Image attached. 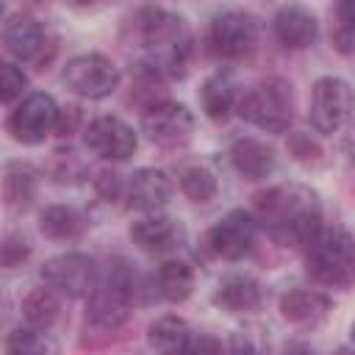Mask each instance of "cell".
I'll return each instance as SVG.
<instances>
[{"label": "cell", "instance_id": "cell-1", "mask_svg": "<svg viewBox=\"0 0 355 355\" xmlns=\"http://www.w3.org/2000/svg\"><path fill=\"white\" fill-rule=\"evenodd\" d=\"M252 214L272 239L291 247H305L322 227V200L305 183H283L255 194Z\"/></svg>", "mask_w": 355, "mask_h": 355}, {"label": "cell", "instance_id": "cell-2", "mask_svg": "<svg viewBox=\"0 0 355 355\" xmlns=\"http://www.w3.org/2000/svg\"><path fill=\"white\" fill-rule=\"evenodd\" d=\"M141 44L147 53V64L161 75L183 78L191 64L194 42L189 22L166 8H144L141 11Z\"/></svg>", "mask_w": 355, "mask_h": 355}, {"label": "cell", "instance_id": "cell-3", "mask_svg": "<svg viewBox=\"0 0 355 355\" xmlns=\"http://www.w3.org/2000/svg\"><path fill=\"white\" fill-rule=\"evenodd\" d=\"M305 250V272L324 288H349L355 283V236L347 227H319Z\"/></svg>", "mask_w": 355, "mask_h": 355}, {"label": "cell", "instance_id": "cell-4", "mask_svg": "<svg viewBox=\"0 0 355 355\" xmlns=\"http://www.w3.org/2000/svg\"><path fill=\"white\" fill-rule=\"evenodd\" d=\"M136 272L128 261H114L108 277L86 297V319L100 330H116L128 322L130 305L136 300Z\"/></svg>", "mask_w": 355, "mask_h": 355}, {"label": "cell", "instance_id": "cell-5", "mask_svg": "<svg viewBox=\"0 0 355 355\" xmlns=\"http://www.w3.org/2000/svg\"><path fill=\"white\" fill-rule=\"evenodd\" d=\"M239 116L266 133L288 130L294 119V94L283 78H266L239 97Z\"/></svg>", "mask_w": 355, "mask_h": 355}, {"label": "cell", "instance_id": "cell-6", "mask_svg": "<svg viewBox=\"0 0 355 355\" xmlns=\"http://www.w3.org/2000/svg\"><path fill=\"white\" fill-rule=\"evenodd\" d=\"M261 36L258 17L241 8L219 11L208 25V47L222 61H241L247 58Z\"/></svg>", "mask_w": 355, "mask_h": 355}, {"label": "cell", "instance_id": "cell-7", "mask_svg": "<svg viewBox=\"0 0 355 355\" xmlns=\"http://www.w3.org/2000/svg\"><path fill=\"white\" fill-rule=\"evenodd\" d=\"M61 80L72 94H78L83 100H105L119 89L122 75H119V67L108 55L80 53L67 61Z\"/></svg>", "mask_w": 355, "mask_h": 355}, {"label": "cell", "instance_id": "cell-8", "mask_svg": "<svg viewBox=\"0 0 355 355\" xmlns=\"http://www.w3.org/2000/svg\"><path fill=\"white\" fill-rule=\"evenodd\" d=\"M3 44L6 50L22 61V64H33V67H47L58 50L55 36L31 14L17 11L11 17H6L3 22Z\"/></svg>", "mask_w": 355, "mask_h": 355}, {"label": "cell", "instance_id": "cell-9", "mask_svg": "<svg viewBox=\"0 0 355 355\" xmlns=\"http://www.w3.org/2000/svg\"><path fill=\"white\" fill-rule=\"evenodd\" d=\"M355 114V89L336 75H322L311 89V122L322 136L338 133Z\"/></svg>", "mask_w": 355, "mask_h": 355}, {"label": "cell", "instance_id": "cell-10", "mask_svg": "<svg viewBox=\"0 0 355 355\" xmlns=\"http://www.w3.org/2000/svg\"><path fill=\"white\" fill-rule=\"evenodd\" d=\"M58 105L47 92H31L25 94L8 114V133L19 144H42L50 133H55Z\"/></svg>", "mask_w": 355, "mask_h": 355}, {"label": "cell", "instance_id": "cell-11", "mask_svg": "<svg viewBox=\"0 0 355 355\" xmlns=\"http://www.w3.org/2000/svg\"><path fill=\"white\" fill-rule=\"evenodd\" d=\"M258 219L252 211L233 208L227 211L208 233H205V247L211 255L225 258V261H241L244 255L252 252L255 239H258Z\"/></svg>", "mask_w": 355, "mask_h": 355}, {"label": "cell", "instance_id": "cell-12", "mask_svg": "<svg viewBox=\"0 0 355 355\" xmlns=\"http://www.w3.org/2000/svg\"><path fill=\"white\" fill-rule=\"evenodd\" d=\"M42 280L64 297L80 300L97 288V263L86 252H61L44 261Z\"/></svg>", "mask_w": 355, "mask_h": 355}, {"label": "cell", "instance_id": "cell-13", "mask_svg": "<svg viewBox=\"0 0 355 355\" xmlns=\"http://www.w3.org/2000/svg\"><path fill=\"white\" fill-rule=\"evenodd\" d=\"M141 130L158 147H180L194 133V114L183 103L158 100V103H153V105L144 108Z\"/></svg>", "mask_w": 355, "mask_h": 355}, {"label": "cell", "instance_id": "cell-14", "mask_svg": "<svg viewBox=\"0 0 355 355\" xmlns=\"http://www.w3.org/2000/svg\"><path fill=\"white\" fill-rule=\"evenodd\" d=\"M83 141L94 155H100L105 161H128L139 147L136 130L128 122H122L119 116L92 119L83 130Z\"/></svg>", "mask_w": 355, "mask_h": 355}, {"label": "cell", "instance_id": "cell-15", "mask_svg": "<svg viewBox=\"0 0 355 355\" xmlns=\"http://www.w3.org/2000/svg\"><path fill=\"white\" fill-rule=\"evenodd\" d=\"M172 197V180L164 169L155 166H141L128 175L125 180V205L141 214L161 211Z\"/></svg>", "mask_w": 355, "mask_h": 355}, {"label": "cell", "instance_id": "cell-16", "mask_svg": "<svg viewBox=\"0 0 355 355\" xmlns=\"http://www.w3.org/2000/svg\"><path fill=\"white\" fill-rule=\"evenodd\" d=\"M272 31L275 39L288 47V50H305L316 42L319 33V22L316 14L311 8H305L302 3H286L275 11L272 17Z\"/></svg>", "mask_w": 355, "mask_h": 355}, {"label": "cell", "instance_id": "cell-17", "mask_svg": "<svg viewBox=\"0 0 355 355\" xmlns=\"http://www.w3.org/2000/svg\"><path fill=\"white\" fill-rule=\"evenodd\" d=\"M130 239L144 252H169L180 247L183 241V225L175 216H166L161 211H150L130 225Z\"/></svg>", "mask_w": 355, "mask_h": 355}, {"label": "cell", "instance_id": "cell-18", "mask_svg": "<svg viewBox=\"0 0 355 355\" xmlns=\"http://www.w3.org/2000/svg\"><path fill=\"white\" fill-rule=\"evenodd\" d=\"M330 308H333L330 297L316 288H291L280 297V316L300 330L319 327L327 319Z\"/></svg>", "mask_w": 355, "mask_h": 355}, {"label": "cell", "instance_id": "cell-19", "mask_svg": "<svg viewBox=\"0 0 355 355\" xmlns=\"http://www.w3.org/2000/svg\"><path fill=\"white\" fill-rule=\"evenodd\" d=\"M211 300L216 308L227 313H250L263 302V288L252 275L230 272L216 283Z\"/></svg>", "mask_w": 355, "mask_h": 355}, {"label": "cell", "instance_id": "cell-20", "mask_svg": "<svg viewBox=\"0 0 355 355\" xmlns=\"http://www.w3.org/2000/svg\"><path fill=\"white\" fill-rule=\"evenodd\" d=\"M230 164L233 169L244 178V180H263L275 172L277 166V155L275 150L261 141V139H252V136H239L233 144H230Z\"/></svg>", "mask_w": 355, "mask_h": 355}, {"label": "cell", "instance_id": "cell-21", "mask_svg": "<svg viewBox=\"0 0 355 355\" xmlns=\"http://www.w3.org/2000/svg\"><path fill=\"white\" fill-rule=\"evenodd\" d=\"M200 105L211 122H225L233 108H239V86L230 72H214L200 89Z\"/></svg>", "mask_w": 355, "mask_h": 355}, {"label": "cell", "instance_id": "cell-22", "mask_svg": "<svg viewBox=\"0 0 355 355\" xmlns=\"http://www.w3.org/2000/svg\"><path fill=\"white\" fill-rule=\"evenodd\" d=\"M39 172L25 161H8L3 169V200L11 211H28L36 200Z\"/></svg>", "mask_w": 355, "mask_h": 355}, {"label": "cell", "instance_id": "cell-23", "mask_svg": "<svg viewBox=\"0 0 355 355\" xmlns=\"http://www.w3.org/2000/svg\"><path fill=\"white\" fill-rule=\"evenodd\" d=\"M86 227V219L72 205H47L39 214V233L50 241H75Z\"/></svg>", "mask_w": 355, "mask_h": 355}, {"label": "cell", "instance_id": "cell-24", "mask_svg": "<svg viewBox=\"0 0 355 355\" xmlns=\"http://www.w3.org/2000/svg\"><path fill=\"white\" fill-rule=\"evenodd\" d=\"M155 291L166 302H186L194 291V269L178 258L164 261L155 272Z\"/></svg>", "mask_w": 355, "mask_h": 355}, {"label": "cell", "instance_id": "cell-25", "mask_svg": "<svg viewBox=\"0 0 355 355\" xmlns=\"http://www.w3.org/2000/svg\"><path fill=\"white\" fill-rule=\"evenodd\" d=\"M61 291H55L53 286H39V288H31L25 297H22V319L36 327V330H50L55 322H58V313H61V300H58Z\"/></svg>", "mask_w": 355, "mask_h": 355}, {"label": "cell", "instance_id": "cell-26", "mask_svg": "<svg viewBox=\"0 0 355 355\" xmlns=\"http://www.w3.org/2000/svg\"><path fill=\"white\" fill-rule=\"evenodd\" d=\"M191 327L186 319L180 316H158L150 327H147V344L158 352H186L189 341H191Z\"/></svg>", "mask_w": 355, "mask_h": 355}, {"label": "cell", "instance_id": "cell-27", "mask_svg": "<svg viewBox=\"0 0 355 355\" xmlns=\"http://www.w3.org/2000/svg\"><path fill=\"white\" fill-rule=\"evenodd\" d=\"M44 175L53 180V183H61V186H75L80 180H86L89 175V166L83 161V155L72 147H58L50 153L47 164H44Z\"/></svg>", "mask_w": 355, "mask_h": 355}, {"label": "cell", "instance_id": "cell-28", "mask_svg": "<svg viewBox=\"0 0 355 355\" xmlns=\"http://www.w3.org/2000/svg\"><path fill=\"white\" fill-rule=\"evenodd\" d=\"M180 189H183V194H186L191 202L205 205V202H211V200L216 197L219 183H216V175H214L208 166L191 164V166H186V169L180 172Z\"/></svg>", "mask_w": 355, "mask_h": 355}, {"label": "cell", "instance_id": "cell-29", "mask_svg": "<svg viewBox=\"0 0 355 355\" xmlns=\"http://www.w3.org/2000/svg\"><path fill=\"white\" fill-rule=\"evenodd\" d=\"M6 352L11 355H42V352H55V344L44 336V330L36 327H17L6 338Z\"/></svg>", "mask_w": 355, "mask_h": 355}, {"label": "cell", "instance_id": "cell-30", "mask_svg": "<svg viewBox=\"0 0 355 355\" xmlns=\"http://www.w3.org/2000/svg\"><path fill=\"white\" fill-rule=\"evenodd\" d=\"M25 89H28V75L19 64H0V100L6 105H17L22 97H25Z\"/></svg>", "mask_w": 355, "mask_h": 355}, {"label": "cell", "instance_id": "cell-31", "mask_svg": "<svg viewBox=\"0 0 355 355\" xmlns=\"http://www.w3.org/2000/svg\"><path fill=\"white\" fill-rule=\"evenodd\" d=\"M288 153H291L300 164H308V166H316V164L324 161L322 144H319L311 133H305V130H294V133L288 136Z\"/></svg>", "mask_w": 355, "mask_h": 355}, {"label": "cell", "instance_id": "cell-32", "mask_svg": "<svg viewBox=\"0 0 355 355\" xmlns=\"http://www.w3.org/2000/svg\"><path fill=\"white\" fill-rule=\"evenodd\" d=\"M28 258H31V244H28V239L19 236V233H8V236L3 239V266H6V269H17V266H22Z\"/></svg>", "mask_w": 355, "mask_h": 355}, {"label": "cell", "instance_id": "cell-33", "mask_svg": "<svg viewBox=\"0 0 355 355\" xmlns=\"http://www.w3.org/2000/svg\"><path fill=\"white\" fill-rule=\"evenodd\" d=\"M94 189H97V194H100L103 200H108V202L125 197V180H122V175H116V172H111V169L97 172Z\"/></svg>", "mask_w": 355, "mask_h": 355}, {"label": "cell", "instance_id": "cell-34", "mask_svg": "<svg viewBox=\"0 0 355 355\" xmlns=\"http://www.w3.org/2000/svg\"><path fill=\"white\" fill-rule=\"evenodd\" d=\"M83 122V114L78 105H64L58 108V119H55V133L58 136H72Z\"/></svg>", "mask_w": 355, "mask_h": 355}, {"label": "cell", "instance_id": "cell-35", "mask_svg": "<svg viewBox=\"0 0 355 355\" xmlns=\"http://www.w3.org/2000/svg\"><path fill=\"white\" fill-rule=\"evenodd\" d=\"M336 19H338L336 31L355 36V0H336Z\"/></svg>", "mask_w": 355, "mask_h": 355}, {"label": "cell", "instance_id": "cell-36", "mask_svg": "<svg viewBox=\"0 0 355 355\" xmlns=\"http://www.w3.org/2000/svg\"><path fill=\"white\" fill-rule=\"evenodd\" d=\"M222 349H225V344L219 338H214L208 333H200V336H191L186 352H222Z\"/></svg>", "mask_w": 355, "mask_h": 355}, {"label": "cell", "instance_id": "cell-37", "mask_svg": "<svg viewBox=\"0 0 355 355\" xmlns=\"http://www.w3.org/2000/svg\"><path fill=\"white\" fill-rule=\"evenodd\" d=\"M344 153H347V158L355 164V125H349V130H347V136H344Z\"/></svg>", "mask_w": 355, "mask_h": 355}, {"label": "cell", "instance_id": "cell-38", "mask_svg": "<svg viewBox=\"0 0 355 355\" xmlns=\"http://www.w3.org/2000/svg\"><path fill=\"white\" fill-rule=\"evenodd\" d=\"M72 6H94V3H100V0H69Z\"/></svg>", "mask_w": 355, "mask_h": 355}, {"label": "cell", "instance_id": "cell-39", "mask_svg": "<svg viewBox=\"0 0 355 355\" xmlns=\"http://www.w3.org/2000/svg\"><path fill=\"white\" fill-rule=\"evenodd\" d=\"M349 338H352V344H355V322L349 324Z\"/></svg>", "mask_w": 355, "mask_h": 355}]
</instances>
